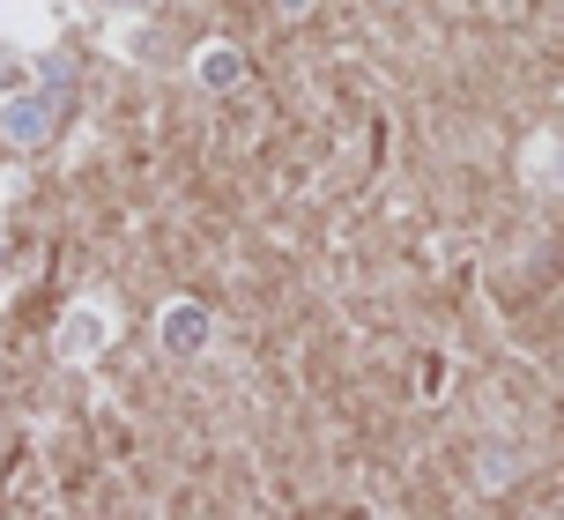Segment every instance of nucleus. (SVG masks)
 <instances>
[{
    "mask_svg": "<svg viewBox=\"0 0 564 520\" xmlns=\"http://www.w3.org/2000/svg\"><path fill=\"white\" fill-rule=\"evenodd\" d=\"M105 343H112V319L97 313V305H67V319H59V357H97Z\"/></svg>",
    "mask_w": 564,
    "mask_h": 520,
    "instance_id": "f257e3e1",
    "label": "nucleus"
},
{
    "mask_svg": "<svg viewBox=\"0 0 564 520\" xmlns=\"http://www.w3.org/2000/svg\"><path fill=\"white\" fill-rule=\"evenodd\" d=\"M194 335H200V305H171L164 313V343L178 349V357H194Z\"/></svg>",
    "mask_w": 564,
    "mask_h": 520,
    "instance_id": "f03ea898",
    "label": "nucleus"
},
{
    "mask_svg": "<svg viewBox=\"0 0 564 520\" xmlns=\"http://www.w3.org/2000/svg\"><path fill=\"white\" fill-rule=\"evenodd\" d=\"M37 127H45V105H37V97H15V105H8V134H15V142H30Z\"/></svg>",
    "mask_w": 564,
    "mask_h": 520,
    "instance_id": "7ed1b4c3",
    "label": "nucleus"
},
{
    "mask_svg": "<svg viewBox=\"0 0 564 520\" xmlns=\"http://www.w3.org/2000/svg\"><path fill=\"white\" fill-rule=\"evenodd\" d=\"M238 75V59H230V45H216V59L200 53V83H230Z\"/></svg>",
    "mask_w": 564,
    "mask_h": 520,
    "instance_id": "20e7f679",
    "label": "nucleus"
}]
</instances>
